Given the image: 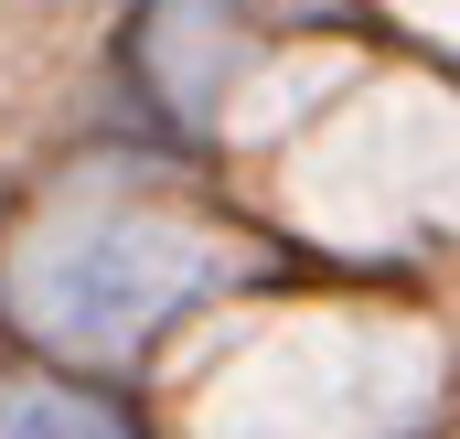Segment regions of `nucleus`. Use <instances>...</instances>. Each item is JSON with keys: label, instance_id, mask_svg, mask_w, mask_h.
Here are the masks:
<instances>
[{"label": "nucleus", "instance_id": "nucleus-1", "mask_svg": "<svg viewBox=\"0 0 460 439\" xmlns=\"http://www.w3.org/2000/svg\"><path fill=\"white\" fill-rule=\"evenodd\" d=\"M193 279H204L193 246H161V236H139V225L75 236V246H54V257L32 268V322L65 332V343H128L139 322H161Z\"/></svg>", "mask_w": 460, "mask_h": 439}, {"label": "nucleus", "instance_id": "nucleus-2", "mask_svg": "<svg viewBox=\"0 0 460 439\" xmlns=\"http://www.w3.org/2000/svg\"><path fill=\"white\" fill-rule=\"evenodd\" d=\"M0 439H118V418L65 386H0Z\"/></svg>", "mask_w": 460, "mask_h": 439}]
</instances>
